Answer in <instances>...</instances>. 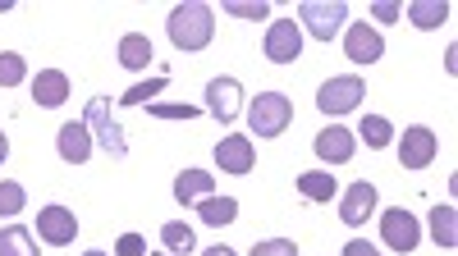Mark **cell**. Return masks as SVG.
I'll return each mask as SVG.
<instances>
[{
  "label": "cell",
  "mask_w": 458,
  "mask_h": 256,
  "mask_svg": "<svg viewBox=\"0 0 458 256\" xmlns=\"http://www.w3.org/2000/svg\"><path fill=\"white\" fill-rule=\"evenodd\" d=\"M165 32L179 51H207L211 37H216V10L207 0H183V5L170 10L165 19Z\"/></svg>",
  "instance_id": "6da1fadb"
},
{
  "label": "cell",
  "mask_w": 458,
  "mask_h": 256,
  "mask_svg": "<svg viewBox=\"0 0 458 256\" xmlns=\"http://www.w3.org/2000/svg\"><path fill=\"white\" fill-rule=\"evenodd\" d=\"M293 124V101L284 92H257L252 105H248V128L257 142H271L280 137L284 128Z\"/></svg>",
  "instance_id": "7a4b0ae2"
},
{
  "label": "cell",
  "mask_w": 458,
  "mask_h": 256,
  "mask_svg": "<svg viewBox=\"0 0 458 256\" xmlns=\"http://www.w3.org/2000/svg\"><path fill=\"white\" fill-rule=\"evenodd\" d=\"M83 124H88V133L97 142V152H110L114 161L129 156V137H124V128L114 124V115H110V96H92L83 105Z\"/></svg>",
  "instance_id": "3957f363"
},
{
  "label": "cell",
  "mask_w": 458,
  "mask_h": 256,
  "mask_svg": "<svg viewBox=\"0 0 458 256\" xmlns=\"http://www.w3.org/2000/svg\"><path fill=\"white\" fill-rule=\"evenodd\" d=\"M362 96H367V83L358 73H335V78H326L317 87V110L321 115H353L362 105Z\"/></svg>",
  "instance_id": "277c9868"
},
{
  "label": "cell",
  "mask_w": 458,
  "mask_h": 256,
  "mask_svg": "<svg viewBox=\"0 0 458 256\" xmlns=\"http://www.w3.org/2000/svg\"><path fill=\"white\" fill-rule=\"evenodd\" d=\"M298 28H308L317 42H335L349 28V5H339V0H308V5H298Z\"/></svg>",
  "instance_id": "5b68a950"
},
{
  "label": "cell",
  "mask_w": 458,
  "mask_h": 256,
  "mask_svg": "<svg viewBox=\"0 0 458 256\" xmlns=\"http://www.w3.org/2000/svg\"><path fill=\"white\" fill-rule=\"evenodd\" d=\"M380 238H386L390 252L408 256V252H417V243H422V225H417V215H412V211H403V206H386V211H380Z\"/></svg>",
  "instance_id": "8992f818"
},
{
  "label": "cell",
  "mask_w": 458,
  "mask_h": 256,
  "mask_svg": "<svg viewBox=\"0 0 458 256\" xmlns=\"http://www.w3.org/2000/svg\"><path fill=\"white\" fill-rule=\"evenodd\" d=\"M207 115L220 120V124H234L243 115V87H239V78H229V73L207 78Z\"/></svg>",
  "instance_id": "52a82bcc"
},
{
  "label": "cell",
  "mask_w": 458,
  "mask_h": 256,
  "mask_svg": "<svg viewBox=\"0 0 458 256\" xmlns=\"http://www.w3.org/2000/svg\"><path fill=\"white\" fill-rule=\"evenodd\" d=\"M211 156H216L220 174H234V178H243V174L257 169V146H252L248 133H229V137H220Z\"/></svg>",
  "instance_id": "ba28073f"
},
{
  "label": "cell",
  "mask_w": 458,
  "mask_h": 256,
  "mask_svg": "<svg viewBox=\"0 0 458 256\" xmlns=\"http://www.w3.org/2000/svg\"><path fill=\"white\" fill-rule=\"evenodd\" d=\"M261 51H266V60H271V64H293L302 55V28L293 19H271Z\"/></svg>",
  "instance_id": "9c48e42d"
},
{
  "label": "cell",
  "mask_w": 458,
  "mask_h": 256,
  "mask_svg": "<svg viewBox=\"0 0 458 256\" xmlns=\"http://www.w3.org/2000/svg\"><path fill=\"white\" fill-rule=\"evenodd\" d=\"M436 152H440L436 128H427V124L403 128V137H399V165H403V169H427V165L436 161Z\"/></svg>",
  "instance_id": "30bf717a"
},
{
  "label": "cell",
  "mask_w": 458,
  "mask_h": 256,
  "mask_svg": "<svg viewBox=\"0 0 458 256\" xmlns=\"http://www.w3.org/2000/svg\"><path fill=\"white\" fill-rule=\"evenodd\" d=\"M37 238L51 243V247H69L79 238V215L69 206H42L37 211Z\"/></svg>",
  "instance_id": "8fae6325"
},
{
  "label": "cell",
  "mask_w": 458,
  "mask_h": 256,
  "mask_svg": "<svg viewBox=\"0 0 458 256\" xmlns=\"http://www.w3.org/2000/svg\"><path fill=\"white\" fill-rule=\"evenodd\" d=\"M344 55H349L353 64H376L380 55H386V37H380L367 19H358V23L344 28Z\"/></svg>",
  "instance_id": "7c38bea8"
},
{
  "label": "cell",
  "mask_w": 458,
  "mask_h": 256,
  "mask_svg": "<svg viewBox=\"0 0 458 256\" xmlns=\"http://www.w3.org/2000/svg\"><path fill=\"white\" fill-rule=\"evenodd\" d=\"M371 215H376V183L371 178L349 183V188L339 193V219L344 225H367Z\"/></svg>",
  "instance_id": "4fadbf2b"
},
{
  "label": "cell",
  "mask_w": 458,
  "mask_h": 256,
  "mask_svg": "<svg viewBox=\"0 0 458 256\" xmlns=\"http://www.w3.org/2000/svg\"><path fill=\"white\" fill-rule=\"evenodd\" d=\"M353 146H358V137L344 128V124H326V128L317 133V142H312V152H317L326 165H344V161H353V156H358Z\"/></svg>",
  "instance_id": "5bb4252c"
},
{
  "label": "cell",
  "mask_w": 458,
  "mask_h": 256,
  "mask_svg": "<svg viewBox=\"0 0 458 256\" xmlns=\"http://www.w3.org/2000/svg\"><path fill=\"white\" fill-rule=\"evenodd\" d=\"M55 152H60V161H69V165H88L92 152H97V142H92L88 124H83V120H79V124L69 120V124L55 133Z\"/></svg>",
  "instance_id": "9a60e30c"
},
{
  "label": "cell",
  "mask_w": 458,
  "mask_h": 256,
  "mask_svg": "<svg viewBox=\"0 0 458 256\" xmlns=\"http://www.w3.org/2000/svg\"><path fill=\"white\" fill-rule=\"evenodd\" d=\"M211 193H216V174L211 169H179L174 174V202L179 206H198Z\"/></svg>",
  "instance_id": "2e32d148"
},
{
  "label": "cell",
  "mask_w": 458,
  "mask_h": 256,
  "mask_svg": "<svg viewBox=\"0 0 458 256\" xmlns=\"http://www.w3.org/2000/svg\"><path fill=\"white\" fill-rule=\"evenodd\" d=\"M69 101V78L60 69H42L32 78V105H42V110H60Z\"/></svg>",
  "instance_id": "e0dca14e"
},
{
  "label": "cell",
  "mask_w": 458,
  "mask_h": 256,
  "mask_svg": "<svg viewBox=\"0 0 458 256\" xmlns=\"http://www.w3.org/2000/svg\"><path fill=\"white\" fill-rule=\"evenodd\" d=\"M151 60H157V51H151V37H147V32H124V37H120V69L138 73V69H147Z\"/></svg>",
  "instance_id": "ac0fdd59"
},
{
  "label": "cell",
  "mask_w": 458,
  "mask_h": 256,
  "mask_svg": "<svg viewBox=\"0 0 458 256\" xmlns=\"http://www.w3.org/2000/svg\"><path fill=\"white\" fill-rule=\"evenodd\" d=\"M198 219H202V225H211V229H225V225H234V219H239V202L211 193V197L198 202Z\"/></svg>",
  "instance_id": "d6986e66"
},
{
  "label": "cell",
  "mask_w": 458,
  "mask_h": 256,
  "mask_svg": "<svg viewBox=\"0 0 458 256\" xmlns=\"http://www.w3.org/2000/svg\"><path fill=\"white\" fill-rule=\"evenodd\" d=\"M408 23L422 28V32H436L440 23H449V0H412V5H408Z\"/></svg>",
  "instance_id": "ffe728a7"
},
{
  "label": "cell",
  "mask_w": 458,
  "mask_h": 256,
  "mask_svg": "<svg viewBox=\"0 0 458 256\" xmlns=\"http://www.w3.org/2000/svg\"><path fill=\"white\" fill-rule=\"evenodd\" d=\"M298 193L308 197V202H317V206H326L339 193V183H335L330 169H308V174H298Z\"/></svg>",
  "instance_id": "44dd1931"
},
{
  "label": "cell",
  "mask_w": 458,
  "mask_h": 256,
  "mask_svg": "<svg viewBox=\"0 0 458 256\" xmlns=\"http://www.w3.org/2000/svg\"><path fill=\"white\" fill-rule=\"evenodd\" d=\"M427 225H431V238L445 247V252H454L458 247V211L445 202V206H431V219H427Z\"/></svg>",
  "instance_id": "7402d4cb"
},
{
  "label": "cell",
  "mask_w": 458,
  "mask_h": 256,
  "mask_svg": "<svg viewBox=\"0 0 458 256\" xmlns=\"http://www.w3.org/2000/svg\"><path fill=\"white\" fill-rule=\"evenodd\" d=\"M0 256H42L28 225H5L0 229Z\"/></svg>",
  "instance_id": "603a6c76"
},
{
  "label": "cell",
  "mask_w": 458,
  "mask_h": 256,
  "mask_svg": "<svg viewBox=\"0 0 458 256\" xmlns=\"http://www.w3.org/2000/svg\"><path fill=\"white\" fill-rule=\"evenodd\" d=\"M161 243H165L170 256L198 252V234H193V225H183V219H170V225H161Z\"/></svg>",
  "instance_id": "cb8c5ba5"
},
{
  "label": "cell",
  "mask_w": 458,
  "mask_h": 256,
  "mask_svg": "<svg viewBox=\"0 0 458 256\" xmlns=\"http://www.w3.org/2000/svg\"><path fill=\"white\" fill-rule=\"evenodd\" d=\"M358 137H362L367 146H376V152H380V146H390V142H394V124H390L386 115H362Z\"/></svg>",
  "instance_id": "d4e9b609"
},
{
  "label": "cell",
  "mask_w": 458,
  "mask_h": 256,
  "mask_svg": "<svg viewBox=\"0 0 458 256\" xmlns=\"http://www.w3.org/2000/svg\"><path fill=\"white\" fill-rule=\"evenodd\" d=\"M229 19H252V23H266L271 19V5H266V0H225L220 5Z\"/></svg>",
  "instance_id": "484cf974"
},
{
  "label": "cell",
  "mask_w": 458,
  "mask_h": 256,
  "mask_svg": "<svg viewBox=\"0 0 458 256\" xmlns=\"http://www.w3.org/2000/svg\"><path fill=\"white\" fill-rule=\"evenodd\" d=\"M28 78V60L19 51H0V87H19Z\"/></svg>",
  "instance_id": "4316f807"
},
{
  "label": "cell",
  "mask_w": 458,
  "mask_h": 256,
  "mask_svg": "<svg viewBox=\"0 0 458 256\" xmlns=\"http://www.w3.org/2000/svg\"><path fill=\"white\" fill-rule=\"evenodd\" d=\"M28 206V188H23V183H14V178H0V215H19Z\"/></svg>",
  "instance_id": "83f0119b"
},
{
  "label": "cell",
  "mask_w": 458,
  "mask_h": 256,
  "mask_svg": "<svg viewBox=\"0 0 458 256\" xmlns=\"http://www.w3.org/2000/svg\"><path fill=\"white\" fill-rule=\"evenodd\" d=\"M170 78H147V83H133L124 96H120V105H151V101H157V92L165 87Z\"/></svg>",
  "instance_id": "f1b7e54d"
},
{
  "label": "cell",
  "mask_w": 458,
  "mask_h": 256,
  "mask_svg": "<svg viewBox=\"0 0 458 256\" xmlns=\"http://www.w3.org/2000/svg\"><path fill=\"white\" fill-rule=\"evenodd\" d=\"M147 115H151V120H198L202 110H198V105H188V101H183V105H161V101H151V105H147Z\"/></svg>",
  "instance_id": "f546056e"
},
{
  "label": "cell",
  "mask_w": 458,
  "mask_h": 256,
  "mask_svg": "<svg viewBox=\"0 0 458 256\" xmlns=\"http://www.w3.org/2000/svg\"><path fill=\"white\" fill-rule=\"evenodd\" d=\"M248 256H298V243L293 238H261V243H252Z\"/></svg>",
  "instance_id": "4dcf8cb0"
},
{
  "label": "cell",
  "mask_w": 458,
  "mask_h": 256,
  "mask_svg": "<svg viewBox=\"0 0 458 256\" xmlns=\"http://www.w3.org/2000/svg\"><path fill=\"white\" fill-rule=\"evenodd\" d=\"M371 19H376V23H399V19H403L399 0H376V5H371Z\"/></svg>",
  "instance_id": "1f68e13d"
},
{
  "label": "cell",
  "mask_w": 458,
  "mask_h": 256,
  "mask_svg": "<svg viewBox=\"0 0 458 256\" xmlns=\"http://www.w3.org/2000/svg\"><path fill=\"white\" fill-rule=\"evenodd\" d=\"M114 256H147L142 234H120V243H114Z\"/></svg>",
  "instance_id": "d6a6232c"
},
{
  "label": "cell",
  "mask_w": 458,
  "mask_h": 256,
  "mask_svg": "<svg viewBox=\"0 0 458 256\" xmlns=\"http://www.w3.org/2000/svg\"><path fill=\"white\" fill-rule=\"evenodd\" d=\"M339 256H386V252H380L376 243H367V238H349Z\"/></svg>",
  "instance_id": "836d02e7"
},
{
  "label": "cell",
  "mask_w": 458,
  "mask_h": 256,
  "mask_svg": "<svg viewBox=\"0 0 458 256\" xmlns=\"http://www.w3.org/2000/svg\"><path fill=\"white\" fill-rule=\"evenodd\" d=\"M202 256H239V252L225 247V243H216V247H202Z\"/></svg>",
  "instance_id": "e575fe53"
},
{
  "label": "cell",
  "mask_w": 458,
  "mask_h": 256,
  "mask_svg": "<svg viewBox=\"0 0 458 256\" xmlns=\"http://www.w3.org/2000/svg\"><path fill=\"white\" fill-rule=\"evenodd\" d=\"M5 161H10V137L0 133V165H5Z\"/></svg>",
  "instance_id": "d590c367"
},
{
  "label": "cell",
  "mask_w": 458,
  "mask_h": 256,
  "mask_svg": "<svg viewBox=\"0 0 458 256\" xmlns=\"http://www.w3.org/2000/svg\"><path fill=\"white\" fill-rule=\"evenodd\" d=\"M83 256H110V252H97V247H92V252H83Z\"/></svg>",
  "instance_id": "8d00e7d4"
},
{
  "label": "cell",
  "mask_w": 458,
  "mask_h": 256,
  "mask_svg": "<svg viewBox=\"0 0 458 256\" xmlns=\"http://www.w3.org/2000/svg\"><path fill=\"white\" fill-rule=\"evenodd\" d=\"M147 256H170V252H147Z\"/></svg>",
  "instance_id": "74e56055"
}]
</instances>
